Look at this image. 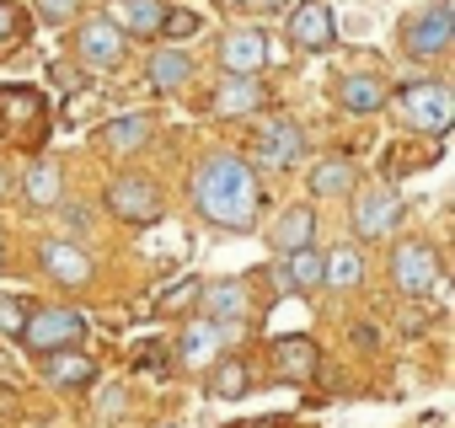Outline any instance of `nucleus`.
Listing matches in <instances>:
<instances>
[{
	"label": "nucleus",
	"instance_id": "obj_1",
	"mask_svg": "<svg viewBox=\"0 0 455 428\" xmlns=\"http://www.w3.org/2000/svg\"><path fill=\"white\" fill-rule=\"evenodd\" d=\"M188 198H193L198 220L214 226V231H225V236H252L258 220H263V182H258V171L247 166L242 150H209V155H198Z\"/></svg>",
	"mask_w": 455,
	"mask_h": 428
},
{
	"label": "nucleus",
	"instance_id": "obj_2",
	"mask_svg": "<svg viewBox=\"0 0 455 428\" xmlns=\"http://www.w3.org/2000/svg\"><path fill=\"white\" fill-rule=\"evenodd\" d=\"M391 102L407 123V134H423V139H444L450 123H455V91L439 81V75H418V81H402L391 86Z\"/></svg>",
	"mask_w": 455,
	"mask_h": 428
},
{
	"label": "nucleus",
	"instance_id": "obj_3",
	"mask_svg": "<svg viewBox=\"0 0 455 428\" xmlns=\"http://www.w3.org/2000/svg\"><path fill=\"white\" fill-rule=\"evenodd\" d=\"M0 139L17 150H44L49 145V102L38 86L12 81L0 86Z\"/></svg>",
	"mask_w": 455,
	"mask_h": 428
},
{
	"label": "nucleus",
	"instance_id": "obj_4",
	"mask_svg": "<svg viewBox=\"0 0 455 428\" xmlns=\"http://www.w3.org/2000/svg\"><path fill=\"white\" fill-rule=\"evenodd\" d=\"M402 220H407V203H402V193L391 182H359L348 193V231H354V242H386V236L402 231Z\"/></svg>",
	"mask_w": 455,
	"mask_h": 428
},
{
	"label": "nucleus",
	"instance_id": "obj_5",
	"mask_svg": "<svg viewBox=\"0 0 455 428\" xmlns=\"http://www.w3.org/2000/svg\"><path fill=\"white\" fill-rule=\"evenodd\" d=\"M396 44H402V54L418 59V65L444 59L450 44H455V0H428V6H418L412 17H402Z\"/></svg>",
	"mask_w": 455,
	"mask_h": 428
},
{
	"label": "nucleus",
	"instance_id": "obj_6",
	"mask_svg": "<svg viewBox=\"0 0 455 428\" xmlns=\"http://www.w3.org/2000/svg\"><path fill=\"white\" fill-rule=\"evenodd\" d=\"M17 343L33 359L60 353V348H81L86 343V316L76 305H28V321L17 327Z\"/></svg>",
	"mask_w": 455,
	"mask_h": 428
},
{
	"label": "nucleus",
	"instance_id": "obj_7",
	"mask_svg": "<svg viewBox=\"0 0 455 428\" xmlns=\"http://www.w3.org/2000/svg\"><path fill=\"white\" fill-rule=\"evenodd\" d=\"M247 166L263 177V171H290V166H300L306 161V134H300V123L295 118H268V123H258L252 129V139H247Z\"/></svg>",
	"mask_w": 455,
	"mask_h": 428
},
{
	"label": "nucleus",
	"instance_id": "obj_8",
	"mask_svg": "<svg viewBox=\"0 0 455 428\" xmlns=\"http://www.w3.org/2000/svg\"><path fill=\"white\" fill-rule=\"evenodd\" d=\"M70 49H76V59H81L86 70H118V65L129 59V33L113 22V12H92V17L76 22Z\"/></svg>",
	"mask_w": 455,
	"mask_h": 428
},
{
	"label": "nucleus",
	"instance_id": "obj_9",
	"mask_svg": "<svg viewBox=\"0 0 455 428\" xmlns=\"http://www.w3.org/2000/svg\"><path fill=\"white\" fill-rule=\"evenodd\" d=\"M102 203H108L113 220H124V226H134V231H140V226H156L161 214H166V198H161L156 177H140V171L113 177L108 193H102Z\"/></svg>",
	"mask_w": 455,
	"mask_h": 428
},
{
	"label": "nucleus",
	"instance_id": "obj_10",
	"mask_svg": "<svg viewBox=\"0 0 455 428\" xmlns=\"http://www.w3.org/2000/svg\"><path fill=\"white\" fill-rule=\"evenodd\" d=\"M386 273H391V289L407 295V300H423L434 284H439V252L418 236H402L386 258Z\"/></svg>",
	"mask_w": 455,
	"mask_h": 428
},
{
	"label": "nucleus",
	"instance_id": "obj_11",
	"mask_svg": "<svg viewBox=\"0 0 455 428\" xmlns=\"http://www.w3.org/2000/svg\"><path fill=\"white\" fill-rule=\"evenodd\" d=\"M284 38L300 49V54H327L338 44V17L327 0H295L290 17H284Z\"/></svg>",
	"mask_w": 455,
	"mask_h": 428
},
{
	"label": "nucleus",
	"instance_id": "obj_12",
	"mask_svg": "<svg viewBox=\"0 0 455 428\" xmlns=\"http://www.w3.org/2000/svg\"><path fill=\"white\" fill-rule=\"evenodd\" d=\"M214 59H220L225 75H258V70L274 59V49H268V33H263V28L242 22V28H225V33H220Z\"/></svg>",
	"mask_w": 455,
	"mask_h": 428
},
{
	"label": "nucleus",
	"instance_id": "obj_13",
	"mask_svg": "<svg viewBox=\"0 0 455 428\" xmlns=\"http://www.w3.org/2000/svg\"><path fill=\"white\" fill-rule=\"evenodd\" d=\"M38 268H44V279H54L60 289H81V284H92V252L76 242V236H49V242H38Z\"/></svg>",
	"mask_w": 455,
	"mask_h": 428
},
{
	"label": "nucleus",
	"instance_id": "obj_14",
	"mask_svg": "<svg viewBox=\"0 0 455 428\" xmlns=\"http://www.w3.org/2000/svg\"><path fill=\"white\" fill-rule=\"evenodd\" d=\"M332 97H338V107H343V113L370 118V113L391 107V81H386V75H375V70H348V75H338Z\"/></svg>",
	"mask_w": 455,
	"mask_h": 428
},
{
	"label": "nucleus",
	"instance_id": "obj_15",
	"mask_svg": "<svg viewBox=\"0 0 455 428\" xmlns=\"http://www.w3.org/2000/svg\"><path fill=\"white\" fill-rule=\"evenodd\" d=\"M204 316L220 321V327H242L252 316V284L247 279H209L204 295H198Z\"/></svg>",
	"mask_w": 455,
	"mask_h": 428
},
{
	"label": "nucleus",
	"instance_id": "obj_16",
	"mask_svg": "<svg viewBox=\"0 0 455 428\" xmlns=\"http://www.w3.org/2000/svg\"><path fill=\"white\" fill-rule=\"evenodd\" d=\"M268 107V86L258 75H225L214 91H209V113L214 118H252Z\"/></svg>",
	"mask_w": 455,
	"mask_h": 428
},
{
	"label": "nucleus",
	"instance_id": "obj_17",
	"mask_svg": "<svg viewBox=\"0 0 455 428\" xmlns=\"http://www.w3.org/2000/svg\"><path fill=\"white\" fill-rule=\"evenodd\" d=\"M156 139V113H118L97 129V150L102 155H134Z\"/></svg>",
	"mask_w": 455,
	"mask_h": 428
},
{
	"label": "nucleus",
	"instance_id": "obj_18",
	"mask_svg": "<svg viewBox=\"0 0 455 428\" xmlns=\"http://www.w3.org/2000/svg\"><path fill=\"white\" fill-rule=\"evenodd\" d=\"M38 369H44V380H49L54 391H92V385H97V359H92V353H81V348L44 353V359H38Z\"/></svg>",
	"mask_w": 455,
	"mask_h": 428
},
{
	"label": "nucleus",
	"instance_id": "obj_19",
	"mask_svg": "<svg viewBox=\"0 0 455 428\" xmlns=\"http://www.w3.org/2000/svg\"><path fill=\"white\" fill-rule=\"evenodd\" d=\"M236 337V327H220V321H209V316H198V321H188L182 332H177V359L182 364H209V359H220V348Z\"/></svg>",
	"mask_w": 455,
	"mask_h": 428
},
{
	"label": "nucleus",
	"instance_id": "obj_20",
	"mask_svg": "<svg viewBox=\"0 0 455 428\" xmlns=\"http://www.w3.org/2000/svg\"><path fill=\"white\" fill-rule=\"evenodd\" d=\"M306 187H311V198H348L359 187V166L343 155H322V161H311Z\"/></svg>",
	"mask_w": 455,
	"mask_h": 428
},
{
	"label": "nucleus",
	"instance_id": "obj_21",
	"mask_svg": "<svg viewBox=\"0 0 455 428\" xmlns=\"http://www.w3.org/2000/svg\"><path fill=\"white\" fill-rule=\"evenodd\" d=\"M252 391V364L242 353H220L209 359V396L214 401H242Z\"/></svg>",
	"mask_w": 455,
	"mask_h": 428
},
{
	"label": "nucleus",
	"instance_id": "obj_22",
	"mask_svg": "<svg viewBox=\"0 0 455 428\" xmlns=\"http://www.w3.org/2000/svg\"><path fill=\"white\" fill-rule=\"evenodd\" d=\"M311 236H316V209L311 203H290L279 220H274V231H268V242H274L279 258L295 252V247H311Z\"/></svg>",
	"mask_w": 455,
	"mask_h": 428
},
{
	"label": "nucleus",
	"instance_id": "obj_23",
	"mask_svg": "<svg viewBox=\"0 0 455 428\" xmlns=\"http://www.w3.org/2000/svg\"><path fill=\"white\" fill-rule=\"evenodd\" d=\"M145 86H156V91H182V86H193V59H188L182 49H150V59H145Z\"/></svg>",
	"mask_w": 455,
	"mask_h": 428
},
{
	"label": "nucleus",
	"instance_id": "obj_24",
	"mask_svg": "<svg viewBox=\"0 0 455 428\" xmlns=\"http://www.w3.org/2000/svg\"><path fill=\"white\" fill-rule=\"evenodd\" d=\"M22 198H28L33 209H60V198H65V171H60L49 155H38V161L22 171Z\"/></svg>",
	"mask_w": 455,
	"mask_h": 428
},
{
	"label": "nucleus",
	"instance_id": "obj_25",
	"mask_svg": "<svg viewBox=\"0 0 455 428\" xmlns=\"http://www.w3.org/2000/svg\"><path fill=\"white\" fill-rule=\"evenodd\" d=\"M284 273H290V289L316 295V289H327V252L322 247H295V252H284Z\"/></svg>",
	"mask_w": 455,
	"mask_h": 428
},
{
	"label": "nucleus",
	"instance_id": "obj_26",
	"mask_svg": "<svg viewBox=\"0 0 455 428\" xmlns=\"http://www.w3.org/2000/svg\"><path fill=\"white\" fill-rule=\"evenodd\" d=\"M274 364H279V375L284 380H316V343L311 337H279L274 343Z\"/></svg>",
	"mask_w": 455,
	"mask_h": 428
},
{
	"label": "nucleus",
	"instance_id": "obj_27",
	"mask_svg": "<svg viewBox=\"0 0 455 428\" xmlns=\"http://www.w3.org/2000/svg\"><path fill=\"white\" fill-rule=\"evenodd\" d=\"M161 12H166V0H118V17H113V22H118L129 38H156Z\"/></svg>",
	"mask_w": 455,
	"mask_h": 428
},
{
	"label": "nucleus",
	"instance_id": "obj_28",
	"mask_svg": "<svg viewBox=\"0 0 455 428\" xmlns=\"http://www.w3.org/2000/svg\"><path fill=\"white\" fill-rule=\"evenodd\" d=\"M359 279H364V252H359V242L327 247V284H332V289H359Z\"/></svg>",
	"mask_w": 455,
	"mask_h": 428
},
{
	"label": "nucleus",
	"instance_id": "obj_29",
	"mask_svg": "<svg viewBox=\"0 0 455 428\" xmlns=\"http://www.w3.org/2000/svg\"><path fill=\"white\" fill-rule=\"evenodd\" d=\"M33 17L44 28H76L86 17V0H33Z\"/></svg>",
	"mask_w": 455,
	"mask_h": 428
},
{
	"label": "nucleus",
	"instance_id": "obj_30",
	"mask_svg": "<svg viewBox=\"0 0 455 428\" xmlns=\"http://www.w3.org/2000/svg\"><path fill=\"white\" fill-rule=\"evenodd\" d=\"M198 295H204V279H193V273H188V279H177L172 289H161V295H156V311H161V316H182Z\"/></svg>",
	"mask_w": 455,
	"mask_h": 428
},
{
	"label": "nucleus",
	"instance_id": "obj_31",
	"mask_svg": "<svg viewBox=\"0 0 455 428\" xmlns=\"http://www.w3.org/2000/svg\"><path fill=\"white\" fill-rule=\"evenodd\" d=\"M204 22H198V12H188V6H166L161 12V28H156V38L161 44H177V38H193Z\"/></svg>",
	"mask_w": 455,
	"mask_h": 428
},
{
	"label": "nucleus",
	"instance_id": "obj_32",
	"mask_svg": "<svg viewBox=\"0 0 455 428\" xmlns=\"http://www.w3.org/2000/svg\"><path fill=\"white\" fill-rule=\"evenodd\" d=\"M22 38H28V12L17 0H0V54H12Z\"/></svg>",
	"mask_w": 455,
	"mask_h": 428
},
{
	"label": "nucleus",
	"instance_id": "obj_33",
	"mask_svg": "<svg viewBox=\"0 0 455 428\" xmlns=\"http://www.w3.org/2000/svg\"><path fill=\"white\" fill-rule=\"evenodd\" d=\"M22 321H28V300H22V295H0V332L17 337Z\"/></svg>",
	"mask_w": 455,
	"mask_h": 428
},
{
	"label": "nucleus",
	"instance_id": "obj_34",
	"mask_svg": "<svg viewBox=\"0 0 455 428\" xmlns=\"http://www.w3.org/2000/svg\"><path fill=\"white\" fill-rule=\"evenodd\" d=\"M65 220H70V231L81 236V231H86V209H81V203H70V209H65Z\"/></svg>",
	"mask_w": 455,
	"mask_h": 428
},
{
	"label": "nucleus",
	"instance_id": "obj_35",
	"mask_svg": "<svg viewBox=\"0 0 455 428\" xmlns=\"http://www.w3.org/2000/svg\"><path fill=\"white\" fill-rule=\"evenodd\" d=\"M247 6H258V12H268V17H284L290 0H247Z\"/></svg>",
	"mask_w": 455,
	"mask_h": 428
},
{
	"label": "nucleus",
	"instance_id": "obj_36",
	"mask_svg": "<svg viewBox=\"0 0 455 428\" xmlns=\"http://www.w3.org/2000/svg\"><path fill=\"white\" fill-rule=\"evenodd\" d=\"M124 412V391H113V396H102V417H118Z\"/></svg>",
	"mask_w": 455,
	"mask_h": 428
},
{
	"label": "nucleus",
	"instance_id": "obj_37",
	"mask_svg": "<svg viewBox=\"0 0 455 428\" xmlns=\"http://www.w3.org/2000/svg\"><path fill=\"white\" fill-rule=\"evenodd\" d=\"M12 187H17V182H12V166H6V161H0V203H6V198H12Z\"/></svg>",
	"mask_w": 455,
	"mask_h": 428
},
{
	"label": "nucleus",
	"instance_id": "obj_38",
	"mask_svg": "<svg viewBox=\"0 0 455 428\" xmlns=\"http://www.w3.org/2000/svg\"><path fill=\"white\" fill-rule=\"evenodd\" d=\"M0 273H6V242H0Z\"/></svg>",
	"mask_w": 455,
	"mask_h": 428
},
{
	"label": "nucleus",
	"instance_id": "obj_39",
	"mask_svg": "<svg viewBox=\"0 0 455 428\" xmlns=\"http://www.w3.org/2000/svg\"><path fill=\"white\" fill-rule=\"evenodd\" d=\"M225 6H247V0H225Z\"/></svg>",
	"mask_w": 455,
	"mask_h": 428
},
{
	"label": "nucleus",
	"instance_id": "obj_40",
	"mask_svg": "<svg viewBox=\"0 0 455 428\" xmlns=\"http://www.w3.org/2000/svg\"><path fill=\"white\" fill-rule=\"evenodd\" d=\"M161 428H177V423H161Z\"/></svg>",
	"mask_w": 455,
	"mask_h": 428
}]
</instances>
